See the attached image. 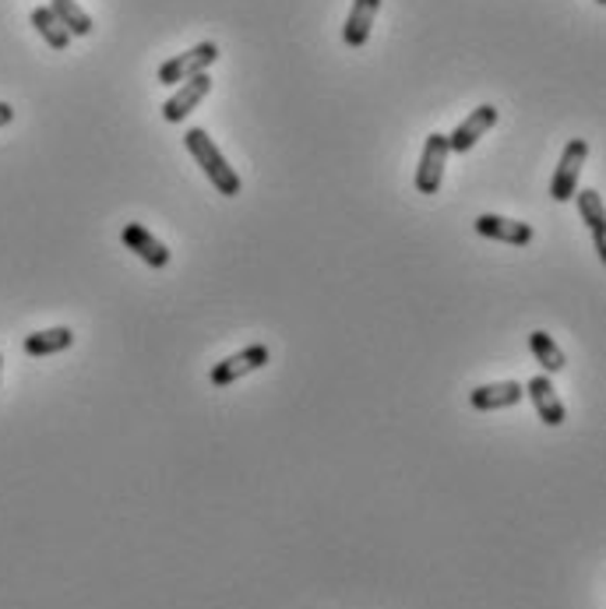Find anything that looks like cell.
<instances>
[{"mask_svg": "<svg viewBox=\"0 0 606 609\" xmlns=\"http://www.w3.org/2000/svg\"><path fill=\"white\" fill-rule=\"evenodd\" d=\"M50 11L61 18V25L71 33V39H75V36H92L96 22H92V14L78 4V0H50Z\"/></svg>", "mask_w": 606, "mask_h": 609, "instance_id": "9a60e30c", "label": "cell"}, {"mask_svg": "<svg viewBox=\"0 0 606 609\" xmlns=\"http://www.w3.org/2000/svg\"><path fill=\"white\" fill-rule=\"evenodd\" d=\"M121 240H124V246L127 251H135L141 261H146L149 268H166L169 265V246L163 243V240H155L146 226H138V223H131V226H124V233H121Z\"/></svg>", "mask_w": 606, "mask_h": 609, "instance_id": "8fae6325", "label": "cell"}, {"mask_svg": "<svg viewBox=\"0 0 606 609\" xmlns=\"http://www.w3.org/2000/svg\"><path fill=\"white\" fill-rule=\"evenodd\" d=\"M596 4H606V0H596Z\"/></svg>", "mask_w": 606, "mask_h": 609, "instance_id": "ffe728a7", "label": "cell"}, {"mask_svg": "<svg viewBox=\"0 0 606 609\" xmlns=\"http://www.w3.org/2000/svg\"><path fill=\"white\" fill-rule=\"evenodd\" d=\"M575 201H579L582 223L589 226V233H593L596 254L603 261L606 257V212H603V198L593 191V187H585V191H575Z\"/></svg>", "mask_w": 606, "mask_h": 609, "instance_id": "4fadbf2b", "label": "cell"}, {"mask_svg": "<svg viewBox=\"0 0 606 609\" xmlns=\"http://www.w3.org/2000/svg\"><path fill=\"white\" fill-rule=\"evenodd\" d=\"M526 388V395L532 398V405H536V413L546 427H560L568 419V409H565V402L557 398V388L551 384V373H536L532 377Z\"/></svg>", "mask_w": 606, "mask_h": 609, "instance_id": "9c48e42d", "label": "cell"}, {"mask_svg": "<svg viewBox=\"0 0 606 609\" xmlns=\"http://www.w3.org/2000/svg\"><path fill=\"white\" fill-rule=\"evenodd\" d=\"M75 345V331L71 328H47V331H36V335H25L22 350L28 356H53V353H64Z\"/></svg>", "mask_w": 606, "mask_h": 609, "instance_id": "5bb4252c", "label": "cell"}, {"mask_svg": "<svg viewBox=\"0 0 606 609\" xmlns=\"http://www.w3.org/2000/svg\"><path fill=\"white\" fill-rule=\"evenodd\" d=\"M529 350H532V356H536V364L543 367V373H560L568 367V359H565V353H560V345L546 335V331H532L529 335Z\"/></svg>", "mask_w": 606, "mask_h": 609, "instance_id": "2e32d148", "label": "cell"}, {"mask_svg": "<svg viewBox=\"0 0 606 609\" xmlns=\"http://www.w3.org/2000/svg\"><path fill=\"white\" fill-rule=\"evenodd\" d=\"M526 398V388L518 381H494V384H480L469 391V405L476 413H497V409H512Z\"/></svg>", "mask_w": 606, "mask_h": 609, "instance_id": "52a82bcc", "label": "cell"}, {"mask_svg": "<svg viewBox=\"0 0 606 609\" xmlns=\"http://www.w3.org/2000/svg\"><path fill=\"white\" fill-rule=\"evenodd\" d=\"M33 25H36V33L47 39L50 50H67L71 47V33L61 25V18H56L50 8H36L33 11Z\"/></svg>", "mask_w": 606, "mask_h": 609, "instance_id": "e0dca14e", "label": "cell"}, {"mask_svg": "<svg viewBox=\"0 0 606 609\" xmlns=\"http://www.w3.org/2000/svg\"><path fill=\"white\" fill-rule=\"evenodd\" d=\"M0 370H4V356H0Z\"/></svg>", "mask_w": 606, "mask_h": 609, "instance_id": "d6986e66", "label": "cell"}, {"mask_svg": "<svg viewBox=\"0 0 606 609\" xmlns=\"http://www.w3.org/2000/svg\"><path fill=\"white\" fill-rule=\"evenodd\" d=\"M184 149L191 152V158L201 166V173L209 177V183L226 198H237L243 191V183L237 177V169L226 163V155L215 149V141L209 138L205 127H187L184 130Z\"/></svg>", "mask_w": 606, "mask_h": 609, "instance_id": "6da1fadb", "label": "cell"}, {"mask_svg": "<svg viewBox=\"0 0 606 609\" xmlns=\"http://www.w3.org/2000/svg\"><path fill=\"white\" fill-rule=\"evenodd\" d=\"M472 226L480 237L497 240V243H512V246H526V243H532V237H536V229H532L529 223L504 219V215H490V212H483Z\"/></svg>", "mask_w": 606, "mask_h": 609, "instance_id": "ba28073f", "label": "cell"}, {"mask_svg": "<svg viewBox=\"0 0 606 609\" xmlns=\"http://www.w3.org/2000/svg\"><path fill=\"white\" fill-rule=\"evenodd\" d=\"M378 11H381V0H353L350 18H345V28H342L345 47H353V50L364 47V42L370 39V28H374V18H378Z\"/></svg>", "mask_w": 606, "mask_h": 609, "instance_id": "7c38bea8", "label": "cell"}, {"mask_svg": "<svg viewBox=\"0 0 606 609\" xmlns=\"http://www.w3.org/2000/svg\"><path fill=\"white\" fill-rule=\"evenodd\" d=\"M585 158H589V141L571 138L565 144V152H560L557 173H554V180H551V198L554 201H571L575 198V191H579V177H582Z\"/></svg>", "mask_w": 606, "mask_h": 609, "instance_id": "277c9868", "label": "cell"}, {"mask_svg": "<svg viewBox=\"0 0 606 609\" xmlns=\"http://www.w3.org/2000/svg\"><path fill=\"white\" fill-rule=\"evenodd\" d=\"M11 120H14V110H11V103H0V127L11 124Z\"/></svg>", "mask_w": 606, "mask_h": 609, "instance_id": "ac0fdd59", "label": "cell"}, {"mask_svg": "<svg viewBox=\"0 0 606 609\" xmlns=\"http://www.w3.org/2000/svg\"><path fill=\"white\" fill-rule=\"evenodd\" d=\"M209 92H212V78H209V71H205V75H194V78L180 81V89L166 99L163 117H166L169 124H180V120H187V117H191V113L198 110L201 99H205Z\"/></svg>", "mask_w": 606, "mask_h": 609, "instance_id": "8992f818", "label": "cell"}, {"mask_svg": "<svg viewBox=\"0 0 606 609\" xmlns=\"http://www.w3.org/2000/svg\"><path fill=\"white\" fill-rule=\"evenodd\" d=\"M449 135H441L434 130L427 141H424V155H420V166H416V191L420 194H438L441 191V180H444V166H449Z\"/></svg>", "mask_w": 606, "mask_h": 609, "instance_id": "7a4b0ae2", "label": "cell"}, {"mask_svg": "<svg viewBox=\"0 0 606 609\" xmlns=\"http://www.w3.org/2000/svg\"><path fill=\"white\" fill-rule=\"evenodd\" d=\"M268 359H272L268 345L254 342V345H248V350H240V353H233V356H226L223 364H215L212 373H209V381H212L215 388H229V384H237L240 377L257 373V370H262V367L268 364Z\"/></svg>", "mask_w": 606, "mask_h": 609, "instance_id": "5b68a950", "label": "cell"}, {"mask_svg": "<svg viewBox=\"0 0 606 609\" xmlns=\"http://www.w3.org/2000/svg\"><path fill=\"white\" fill-rule=\"evenodd\" d=\"M494 124H497V106H490V103L476 106V110L469 113V117L462 120V124L452 130V135H449V149L458 152V155H462V152H469L472 144L480 141Z\"/></svg>", "mask_w": 606, "mask_h": 609, "instance_id": "30bf717a", "label": "cell"}, {"mask_svg": "<svg viewBox=\"0 0 606 609\" xmlns=\"http://www.w3.org/2000/svg\"><path fill=\"white\" fill-rule=\"evenodd\" d=\"M219 61V47L215 42H198L194 50H187L180 56H169V61L159 67V81L163 85H180L194 75H205V71Z\"/></svg>", "mask_w": 606, "mask_h": 609, "instance_id": "3957f363", "label": "cell"}]
</instances>
